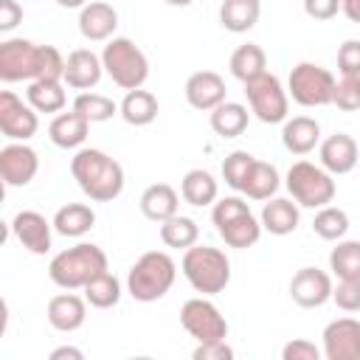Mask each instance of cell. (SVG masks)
I'll return each mask as SVG.
<instances>
[{"mask_svg": "<svg viewBox=\"0 0 360 360\" xmlns=\"http://www.w3.org/2000/svg\"><path fill=\"white\" fill-rule=\"evenodd\" d=\"M118 28V11L104 0H90L84 8H79V34L87 42H107L115 37Z\"/></svg>", "mask_w": 360, "mask_h": 360, "instance_id": "20", "label": "cell"}, {"mask_svg": "<svg viewBox=\"0 0 360 360\" xmlns=\"http://www.w3.org/2000/svg\"><path fill=\"white\" fill-rule=\"evenodd\" d=\"M208 121H211V129L219 138H239L250 124V112L242 101H228L225 98L222 104H217L208 112Z\"/></svg>", "mask_w": 360, "mask_h": 360, "instance_id": "29", "label": "cell"}, {"mask_svg": "<svg viewBox=\"0 0 360 360\" xmlns=\"http://www.w3.org/2000/svg\"><path fill=\"white\" fill-rule=\"evenodd\" d=\"M104 270H110L107 253L93 242H79L51 259L48 278L62 290H84V284Z\"/></svg>", "mask_w": 360, "mask_h": 360, "instance_id": "3", "label": "cell"}, {"mask_svg": "<svg viewBox=\"0 0 360 360\" xmlns=\"http://www.w3.org/2000/svg\"><path fill=\"white\" fill-rule=\"evenodd\" d=\"M121 281L110 273V270H104V273H98L96 278H90L87 284H84V298H87V304L90 307H96V309H110V307H115L118 301H121Z\"/></svg>", "mask_w": 360, "mask_h": 360, "instance_id": "36", "label": "cell"}, {"mask_svg": "<svg viewBox=\"0 0 360 360\" xmlns=\"http://www.w3.org/2000/svg\"><path fill=\"white\" fill-rule=\"evenodd\" d=\"M332 104L343 112H354L360 110V76H340L335 82V96Z\"/></svg>", "mask_w": 360, "mask_h": 360, "instance_id": "40", "label": "cell"}, {"mask_svg": "<svg viewBox=\"0 0 360 360\" xmlns=\"http://www.w3.org/2000/svg\"><path fill=\"white\" fill-rule=\"evenodd\" d=\"M323 357L326 360H360V321L357 318H335L323 326Z\"/></svg>", "mask_w": 360, "mask_h": 360, "instance_id": "15", "label": "cell"}, {"mask_svg": "<svg viewBox=\"0 0 360 360\" xmlns=\"http://www.w3.org/2000/svg\"><path fill=\"white\" fill-rule=\"evenodd\" d=\"M37 129H39L37 110L28 101H22L17 93L3 90L0 93V132L8 141H28L37 135Z\"/></svg>", "mask_w": 360, "mask_h": 360, "instance_id": "11", "label": "cell"}, {"mask_svg": "<svg viewBox=\"0 0 360 360\" xmlns=\"http://www.w3.org/2000/svg\"><path fill=\"white\" fill-rule=\"evenodd\" d=\"M278 186H281L278 169H276L273 163L256 158L253 166H250V172H248V177H245L242 194H245L248 200H270V197H276Z\"/></svg>", "mask_w": 360, "mask_h": 360, "instance_id": "32", "label": "cell"}, {"mask_svg": "<svg viewBox=\"0 0 360 360\" xmlns=\"http://www.w3.org/2000/svg\"><path fill=\"white\" fill-rule=\"evenodd\" d=\"M70 174L93 202H112L124 191V166L104 149L82 146L70 158Z\"/></svg>", "mask_w": 360, "mask_h": 360, "instance_id": "2", "label": "cell"}, {"mask_svg": "<svg viewBox=\"0 0 360 360\" xmlns=\"http://www.w3.org/2000/svg\"><path fill=\"white\" fill-rule=\"evenodd\" d=\"M284 186L301 208H323L335 200L338 191L335 174H329L321 163H309V160H295L287 169Z\"/></svg>", "mask_w": 360, "mask_h": 360, "instance_id": "7", "label": "cell"}, {"mask_svg": "<svg viewBox=\"0 0 360 360\" xmlns=\"http://www.w3.org/2000/svg\"><path fill=\"white\" fill-rule=\"evenodd\" d=\"M65 56L53 45H37L22 37H8L0 42V79L34 82V79H62Z\"/></svg>", "mask_w": 360, "mask_h": 360, "instance_id": "1", "label": "cell"}, {"mask_svg": "<svg viewBox=\"0 0 360 360\" xmlns=\"http://www.w3.org/2000/svg\"><path fill=\"white\" fill-rule=\"evenodd\" d=\"M340 11L346 14L349 22H357L360 25V0H343V8Z\"/></svg>", "mask_w": 360, "mask_h": 360, "instance_id": "49", "label": "cell"}, {"mask_svg": "<svg viewBox=\"0 0 360 360\" xmlns=\"http://www.w3.org/2000/svg\"><path fill=\"white\" fill-rule=\"evenodd\" d=\"M281 357H284V360H321V357H323V349H318V346H315L312 340H307V338H295V340L284 343Z\"/></svg>", "mask_w": 360, "mask_h": 360, "instance_id": "44", "label": "cell"}, {"mask_svg": "<svg viewBox=\"0 0 360 360\" xmlns=\"http://www.w3.org/2000/svg\"><path fill=\"white\" fill-rule=\"evenodd\" d=\"M65 82L62 79H34L28 82L25 90V101L37 110V112H62L68 104V93H65Z\"/></svg>", "mask_w": 360, "mask_h": 360, "instance_id": "28", "label": "cell"}, {"mask_svg": "<svg viewBox=\"0 0 360 360\" xmlns=\"http://www.w3.org/2000/svg\"><path fill=\"white\" fill-rule=\"evenodd\" d=\"M245 98L250 112L262 121V124H284L287 112H290V93L281 84V79L276 73H262L250 82H245Z\"/></svg>", "mask_w": 360, "mask_h": 360, "instance_id": "8", "label": "cell"}, {"mask_svg": "<svg viewBox=\"0 0 360 360\" xmlns=\"http://www.w3.org/2000/svg\"><path fill=\"white\" fill-rule=\"evenodd\" d=\"M87 135H90V121L76 110L56 112L51 118V124H48V138L59 149H82Z\"/></svg>", "mask_w": 360, "mask_h": 360, "instance_id": "21", "label": "cell"}, {"mask_svg": "<svg viewBox=\"0 0 360 360\" xmlns=\"http://www.w3.org/2000/svg\"><path fill=\"white\" fill-rule=\"evenodd\" d=\"M11 233L28 253L45 256L53 245V219H48L39 211H31V208L17 211L11 219Z\"/></svg>", "mask_w": 360, "mask_h": 360, "instance_id": "13", "label": "cell"}, {"mask_svg": "<svg viewBox=\"0 0 360 360\" xmlns=\"http://www.w3.org/2000/svg\"><path fill=\"white\" fill-rule=\"evenodd\" d=\"M318 158L329 174H349L360 160V149L349 132H335L318 143Z\"/></svg>", "mask_w": 360, "mask_h": 360, "instance_id": "18", "label": "cell"}, {"mask_svg": "<svg viewBox=\"0 0 360 360\" xmlns=\"http://www.w3.org/2000/svg\"><path fill=\"white\" fill-rule=\"evenodd\" d=\"M262 222L253 217V211H245L228 222H222L217 228L219 239L228 245V248H236V250H245V248H253L259 239H262Z\"/></svg>", "mask_w": 360, "mask_h": 360, "instance_id": "30", "label": "cell"}, {"mask_svg": "<svg viewBox=\"0 0 360 360\" xmlns=\"http://www.w3.org/2000/svg\"><path fill=\"white\" fill-rule=\"evenodd\" d=\"M338 70L340 76H360V39H346L338 48Z\"/></svg>", "mask_w": 360, "mask_h": 360, "instance_id": "43", "label": "cell"}, {"mask_svg": "<svg viewBox=\"0 0 360 360\" xmlns=\"http://www.w3.org/2000/svg\"><path fill=\"white\" fill-rule=\"evenodd\" d=\"M73 110L82 112L90 124H101V121H110L112 115H118V104L104 96V93H93V90H82L76 98H73Z\"/></svg>", "mask_w": 360, "mask_h": 360, "instance_id": "38", "label": "cell"}, {"mask_svg": "<svg viewBox=\"0 0 360 360\" xmlns=\"http://www.w3.org/2000/svg\"><path fill=\"white\" fill-rule=\"evenodd\" d=\"M180 197L194 208L214 205L219 200V183L205 169H188L180 180Z\"/></svg>", "mask_w": 360, "mask_h": 360, "instance_id": "26", "label": "cell"}, {"mask_svg": "<svg viewBox=\"0 0 360 360\" xmlns=\"http://www.w3.org/2000/svg\"><path fill=\"white\" fill-rule=\"evenodd\" d=\"M228 68H231V76L245 84V82H250V79H256V76H262L267 70V53L262 51V45L245 42L231 53Z\"/></svg>", "mask_w": 360, "mask_h": 360, "instance_id": "33", "label": "cell"}, {"mask_svg": "<svg viewBox=\"0 0 360 360\" xmlns=\"http://www.w3.org/2000/svg\"><path fill=\"white\" fill-rule=\"evenodd\" d=\"M332 290H335V281L321 267H301L290 278V298L304 309H318L326 301H332Z\"/></svg>", "mask_w": 360, "mask_h": 360, "instance_id": "14", "label": "cell"}, {"mask_svg": "<svg viewBox=\"0 0 360 360\" xmlns=\"http://www.w3.org/2000/svg\"><path fill=\"white\" fill-rule=\"evenodd\" d=\"M39 172V155L25 141H11L0 149V177L8 188L28 186Z\"/></svg>", "mask_w": 360, "mask_h": 360, "instance_id": "12", "label": "cell"}, {"mask_svg": "<svg viewBox=\"0 0 360 360\" xmlns=\"http://www.w3.org/2000/svg\"><path fill=\"white\" fill-rule=\"evenodd\" d=\"M22 22V6L17 0H0V31L8 34Z\"/></svg>", "mask_w": 360, "mask_h": 360, "instance_id": "47", "label": "cell"}, {"mask_svg": "<svg viewBox=\"0 0 360 360\" xmlns=\"http://www.w3.org/2000/svg\"><path fill=\"white\" fill-rule=\"evenodd\" d=\"M138 205H141V214H143L149 222H158V225H160V222H166L169 217L177 214V208H180V194H177L174 186H169V183H152V186L143 188Z\"/></svg>", "mask_w": 360, "mask_h": 360, "instance_id": "24", "label": "cell"}, {"mask_svg": "<svg viewBox=\"0 0 360 360\" xmlns=\"http://www.w3.org/2000/svg\"><path fill=\"white\" fill-rule=\"evenodd\" d=\"M45 318H48V323H51L56 332L70 335V332L82 329L84 321H87V298H82V295H76V292H70V290H68V292H59V295H53V298L48 301Z\"/></svg>", "mask_w": 360, "mask_h": 360, "instance_id": "19", "label": "cell"}, {"mask_svg": "<svg viewBox=\"0 0 360 360\" xmlns=\"http://www.w3.org/2000/svg\"><path fill=\"white\" fill-rule=\"evenodd\" d=\"M335 76L332 70L315 62H298L287 76V93L301 107H326L335 96Z\"/></svg>", "mask_w": 360, "mask_h": 360, "instance_id": "9", "label": "cell"}, {"mask_svg": "<svg viewBox=\"0 0 360 360\" xmlns=\"http://www.w3.org/2000/svg\"><path fill=\"white\" fill-rule=\"evenodd\" d=\"M101 62H104V73L121 90H138L149 79V59L129 37L107 39V45L101 48Z\"/></svg>", "mask_w": 360, "mask_h": 360, "instance_id": "6", "label": "cell"}, {"mask_svg": "<svg viewBox=\"0 0 360 360\" xmlns=\"http://www.w3.org/2000/svg\"><path fill=\"white\" fill-rule=\"evenodd\" d=\"M186 101L188 107L200 110V112H211L217 104L225 101V79L217 73V70H197L186 79Z\"/></svg>", "mask_w": 360, "mask_h": 360, "instance_id": "17", "label": "cell"}, {"mask_svg": "<svg viewBox=\"0 0 360 360\" xmlns=\"http://www.w3.org/2000/svg\"><path fill=\"white\" fill-rule=\"evenodd\" d=\"M104 76V62L101 53L90 51V48H76L68 53L65 59V76L62 82L73 90H93Z\"/></svg>", "mask_w": 360, "mask_h": 360, "instance_id": "16", "label": "cell"}, {"mask_svg": "<svg viewBox=\"0 0 360 360\" xmlns=\"http://www.w3.org/2000/svg\"><path fill=\"white\" fill-rule=\"evenodd\" d=\"M197 239H200V225H197L191 217L174 214V217H169L166 222H160V242H163L166 248L186 250V248L197 245Z\"/></svg>", "mask_w": 360, "mask_h": 360, "instance_id": "34", "label": "cell"}, {"mask_svg": "<svg viewBox=\"0 0 360 360\" xmlns=\"http://www.w3.org/2000/svg\"><path fill=\"white\" fill-rule=\"evenodd\" d=\"M180 270L200 295H217L231 284V259L211 245H191L183 250Z\"/></svg>", "mask_w": 360, "mask_h": 360, "instance_id": "5", "label": "cell"}, {"mask_svg": "<svg viewBox=\"0 0 360 360\" xmlns=\"http://www.w3.org/2000/svg\"><path fill=\"white\" fill-rule=\"evenodd\" d=\"M329 270L335 278H360V242L338 239L329 250Z\"/></svg>", "mask_w": 360, "mask_h": 360, "instance_id": "35", "label": "cell"}, {"mask_svg": "<svg viewBox=\"0 0 360 360\" xmlns=\"http://www.w3.org/2000/svg\"><path fill=\"white\" fill-rule=\"evenodd\" d=\"M96 225V211L87 202H68L53 214V231L68 239H82Z\"/></svg>", "mask_w": 360, "mask_h": 360, "instance_id": "27", "label": "cell"}, {"mask_svg": "<svg viewBox=\"0 0 360 360\" xmlns=\"http://www.w3.org/2000/svg\"><path fill=\"white\" fill-rule=\"evenodd\" d=\"M48 357H51V360H65V357H68V360H82L84 352L76 349V346H59V349H53Z\"/></svg>", "mask_w": 360, "mask_h": 360, "instance_id": "48", "label": "cell"}, {"mask_svg": "<svg viewBox=\"0 0 360 360\" xmlns=\"http://www.w3.org/2000/svg\"><path fill=\"white\" fill-rule=\"evenodd\" d=\"M160 112V104H158V96L152 90H127L121 104H118V115L129 124V127H149Z\"/></svg>", "mask_w": 360, "mask_h": 360, "instance_id": "25", "label": "cell"}, {"mask_svg": "<svg viewBox=\"0 0 360 360\" xmlns=\"http://www.w3.org/2000/svg\"><path fill=\"white\" fill-rule=\"evenodd\" d=\"M166 3H169V6H180V8H183V6H191L194 0H166Z\"/></svg>", "mask_w": 360, "mask_h": 360, "instance_id": "51", "label": "cell"}, {"mask_svg": "<svg viewBox=\"0 0 360 360\" xmlns=\"http://www.w3.org/2000/svg\"><path fill=\"white\" fill-rule=\"evenodd\" d=\"M90 0H56V6H62V8H84Z\"/></svg>", "mask_w": 360, "mask_h": 360, "instance_id": "50", "label": "cell"}, {"mask_svg": "<svg viewBox=\"0 0 360 360\" xmlns=\"http://www.w3.org/2000/svg\"><path fill=\"white\" fill-rule=\"evenodd\" d=\"M332 301L343 312H360V278H338Z\"/></svg>", "mask_w": 360, "mask_h": 360, "instance_id": "41", "label": "cell"}, {"mask_svg": "<svg viewBox=\"0 0 360 360\" xmlns=\"http://www.w3.org/2000/svg\"><path fill=\"white\" fill-rule=\"evenodd\" d=\"M194 360H231L233 349L225 340H214V343H197V349L191 352Z\"/></svg>", "mask_w": 360, "mask_h": 360, "instance_id": "46", "label": "cell"}, {"mask_svg": "<svg viewBox=\"0 0 360 360\" xmlns=\"http://www.w3.org/2000/svg\"><path fill=\"white\" fill-rule=\"evenodd\" d=\"M312 233L321 236V239H326V242L343 239L349 233V214L343 208L332 205V202L323 205V208H318V214L312 219Z\"/></svg>", "mask_w": 360, "mask_h": 360, "instance_id": "37", "label": "cell"}, {"mask_svg": "<svg viewBox=\"0 0 360 360\" xmlns=\"http://www.w3.org/2000/svg\"><path fill=\"white\" fill-rule=\"evenodd\" d=\"M262 17L259 0H222L219 6V25L231 34H248Z\"/></svg>", "mask_w": 360, "mask_h": 360, "instance_id": "31", "label": "cell"}, {"mask_svg": "<svg viewBox=\"0 0 360 360\" xmlns=\"http://www.w3.org/2000/svg\"><path fill=\"white\" fill-rule=\"evenodd\" d=\"M245 211H250V205L242 197H236V194L233 197H222V200H217L211 205V222H214V228H219L222 222H228V219H233V217H239Z\"/></svg>", "mask_w": 360, "mask_h": 360, "instance_id": "42", "label": "cell"}, {"mask_svg": "<svg viewBox=\"0 0 360 360\" xmlns=\"http://www.w3.org/2000/svg\"><path fill=\"white\" fill-rule=\"evenodd\" d=\"M340 8H343V0H304V14L321 22L338 17Z\"/></svg>", "mask_w": 360, "mask_h": 360, "instance_id": "45", "label": "cell"}, {"mask_svg": "<svg viewBox=\"0 0 360 360\" xmlns=\"http://www.w3.org/2000/svg\"><path fill=\"white\" fill-rule=\"evenodd\" d=\"M174 278H177L174 259L166 250H146L127 273V292L141 304H152L172 290Z\"/></svg>", "mask_w": 360, "mask_h": 360, "instance_id": "4", "label": "cell"}, {"mask_svg": "<svg viewBox=\"0 0 360 360\" xmlns=\"http://www.w3.org/2000/svg\"><path fill=\"white\" fill-rule=\"evenodd\" d=\"M259 222H262V228L267 231V233H273V236H287V233H292L295 228H298V222H301V205L290 197H270L267 202H264V208H262V217H259Z\"/></svg>", "mask_w": 360, "mask_h": 360, "instance_id": "23", "label": "cell"}, {"mask_svg": "<svg viewBox=\"0 0 360 360\" xmlns=\"http://www.w3.org/2000/svg\"><path fill=\"white\" fill-rule=\"evenodd\" d=\"M180 323L197 343H214L228 338V321L219 312V307L211 301V295L188 298L180 307Z\"/></svg>", "mask_w": 360, "mask_h": 360, "instance_id": "10", "label": "cell"}, {"mask_svg": "<svg viewBox=\"0 0 360 360\" xmlns=\"http://www.w3.org/2000/svg\"><path fill=\"white\" fill-rule=\"evenodd\" d=\"M281 143L290 155H309L321 143V124L309 115H292L281 127Z\"/></svg>", "mask_w": 360, "mask_h": 360, "instance_id": "22", "label": "cell"}, {"mask_svg": "<svg viewBox=\"0 0 360 360\" xmlns=\"http://www.w3.org/2000/svg\"><path fill=\"white\" fill-rule=\"evenodd\" d=\"M253 160H256V158H253L248 149H236V152H231V155L222 160V180H225V186L233 188V191H242L245 177H248Z\"/></svg>", "mask_w": 360, "mask_h": 360, "instance_id": "39", "label": "cell"}]
</instances>
